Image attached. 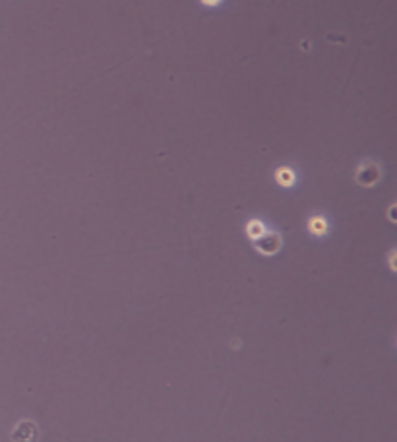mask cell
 <instances>
[{"label":"cell","instance_id":"cell-7","mask_svg":"<svg viewBox=\"0 0 397 442\" xmlns=\"http://www.w3.org/2000/svg\"><path fill=\"white\" fill-rule=\"evenodd\" d=\"M203 2H205V4H215L217 0H203Z\"/></svg>","mask_w":397,"mask_h":442},{"label":"cell","instance_id":"cell-1","mask_svg":"<svg viewBox=\"0 0 397 442\" xmlns=\"http://www.w3.org/2000/svg\"><path fill=\"white\" fill-rule=\"evenodd\" d=\"M12 442H39L41 431L37 427V423L31 419H21L10 433Z\"/></svg>","mask_w":397,"mask_h":442},{"label":"cell","instance_id":"cell-3","mask_svg":"<svg viewBox=\"0 0 397 442\" xmlns=\"http://www.w3.org/2000/svg\"><path fill=\"white\" fill-rule=\"evenodd\" d=\"M254 244L262 254H275L281 248V237L279 233H273V231H264Z\"/></svg>","mask_w":397,"mask_h":442},{"label":"cell","instance_id":"cell-5","mask_svg":"<svg viewBox=\"0 0 397 442\" xmlns=\"http://www.w3.org/2000/svg\"><path fill=\"white\" fill-rule=\"evenodd\" d=\"M262 233H264V227H262L260 221H250V223H248V235H250L252 239H258Z\"/></svg>","mask_w":397,"mask_h":442},{"label":"cell","instance_id":"cell-4","mask_svg":"<svg viewBox=\"0 0 397 442\" xmlns=\"http://www.w3.org/2000/svg\"><path fill=\"white\" fill-rule=\"evenodd\" d=\"M326 221L322 220V218H314V220H310V231L312 233H316V235H322V233H326Z\"/></svg>","mask_w":397,"mask_h":442},{"label":"cell","instance_id":"cell-6","mask_svg":"<svg viewBox=\"0 0 397 442\" xmlns=\"http://www.w3.org/2000/svg\"><path fill=\"white\" fill-rule=\"evenodd\" d=\"M277 181L281 182V184H293V173L291 171H287V169H281L277 173Z\"/></svg>","mask_w":397,"mask_h":442},{"label":"cell","instance_id":"cell-2","mask_svg":"<svg viewBox=\"0 0 397 442\" xmlns=\"http://www.w3.org/2000/svg\"><path fill=\"white\" fill-rule=\"evenodd\" d=\"M380 177H382V169L374 161H364L357 169V175H355V179L360 186H372L380 181Z\"/></svg>","mask_w":397,"mask_h":442}]
</instances>
